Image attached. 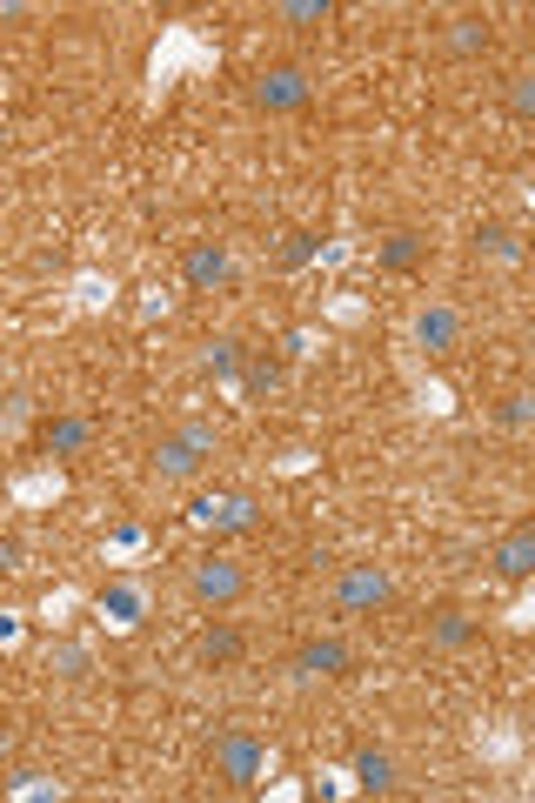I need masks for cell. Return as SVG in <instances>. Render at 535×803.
<instances>
[{
	"mask_svg": "<svg viewBox=\"0 0 535 803\" xmlns=\"http://www.w3.org/2000/svg\"><path fill=\"white\" fill-rule=\"evenodd\" d=\"M208 455H215V429L208 422H182L174 436L154 442V475L161 482H188V475L208 469Z\"/></svg>",
	"mask_w": 535,
	"mask_h": 803,
	"instance_id": "6da1fadb",
	"label": "cell"
},
{
	"mask_svg": "<svg viewBox=\"0 0 535 803\" xmlns=\"http://www.w3.org/2000/svg\"><path fill=\"white\" fill-rule=\"evenodd\" d=\"M389 603H395V576L375 570V562H354V570L335 576V609H341V616H375V609H389Z\"/></svg>",
	"mask_w": 535,
	"mask_h": 803,
	"instance_id": "7a4b0ae2",
	"label": "cell"
},
{
	"mask_svg": "<svg viewBox=\"0 0 535 803\" xmlns=\"http://www.w3.org/2000/svg\"><path fill=\"white\" fill-rule=\"evenodd\" d=\"M315 101V80L302 67H261L254 74V108L261 114H302Z\"/></svg>",
	"mask_w": 535,
	"mask_h": 803,
	"instance_id": "3957f363",
	"label": "cell"
},
{
	"mask_svg": "<svg viewBox=\"0 0 535 803\" xmlns=\"http://www.w3.org/2000/svg\"><path fill=\"white\" fill-rule=\"evenodd\" d=\"M188 590H195V603L228 609V603L248 596V570H241V562H228V556H201L195 570H188Z\"/></svg>",
	"mask_w": 535,
	"mask_h": 803,
	"instance_id": "277c9868",
	"label": "cell"
},
{
	"mask_svg": "<svg viewBox=\"0 0 535 803\" xmlns=\"http://www.w3.org/2000/svg\"><path fill=\"white\" fill-rule=\"evenodd\" d=\"M215 777H221L228 790H254V783L268 777V750H261L254 737H241V730H228V737L215 744Z\"/></svg>",
	"mask_w": 535,
	"mask_h": 803,
	"instance_id": "5b68a950",
	"label": "cell"
},
{
	"mask_svg": "<svg viewBox=\"0 0 535 803\" xmlns=\"http://www.w3.org/2000/svg\"><path fill=\"white\" fill-rule=\"evenodd\" d=\"M354 670V650L341 636H308L295 650V676H348Z\"/></svg>",
	"mask_w": 535,
	"mask_h": 803,
	"instance_id": "8992f818",
	"label": "cell"
},
{
	"mask_svg": "<svg viewBox=\"0 0 535 803\" xmlns=\"http://www.w3.org/2000/svg\"><path fill=\"white\" fill-rule=\"evenodd\" d=\"M489 562H495V576H502V583H528V576H535V529H528V522H522V529H509V536L495 542V556H489Z\"/></svg>",
	"mask_w": 535,
	"mask_h": 803,
	"instance_id": "52a82bcc",
	"label": "cell"
},
{
	"mask_svg": "<svg viewBox=\"0 0 535 803\" xmlns=\"http://www.w3.org/2000/svg\"><path fill=\"white\" fill-rule=\"evenodd\" d=\"M441 47H449L456 61H482V54L495 47V28H489V14H456L449 28H441Z\"/></svg>",
	"mask_w": 535,
	"mask_h": 803,
	"instance_id": "ba28073f",
	"label": "cell"
},
{
	"mask_svg": "<svg viewBox=\"0 0 535 803\" xmlns=\"http://www.w3.org/2000/svg\"><path fill=\"white\" fill-rule=\"evenodd\" d=\"M456 336H462V315H456V308H441V301L415 308V342H422L428 355H449V349H456Z\"/></svg>",
	"mask_w": 535,
	"mask_h": 803,
	"instance_id": "9c48e42d",
	"label": "cell"
},
{
	"mask_svg": "<svg viewBox=\"0 0 535 803\" xmlns=\"http://www.w3.org/2000/svg\"><path fill=\"white\" fill-rule=\"evenodd\" d=\"M182 275H188V288H221L234 275V255L221 249V241H195L188 262H182Z\"/></svg>",
	"mask_w": 535,
	"mask_h": 803,
	"instance_id": "30bf717a",
	"label": "cell"
},
{
	"mask_svg": "<svg viewBox=\"0 0 535 803\" xmlns=\"http://www.w3.org/2000/svg\"><path fill=\"white\" fill-rule=\"evenodd\" d=\"M95 442V429H87L80 416H54V422H41V455L54 462V455H74V449H87Z\"/></svg>",
	"mask_w": 535,
	"mask_h": 803,
	"instance_id": "8fae6325",
	"label": "cell"
},
{
	"mask_svg": "<svg viewBox=\"0 0 535 803\" xmlns=\"http://www.w3.org/2000/svg\"><path fill=\"white\" fill-rule=\"evenodd\" d=\"M354 783H362L369 796H389L402 777H395V757L389 750H354Z\"/></svg>",
	"mask_w": 535,
	"mask_h": 803,
	"instance_id": "7c38bea8",
	"label": "cell"
},
{
	"mask_svg": "<svg viewBox=\"0 0 535 803\" xmlns=\"http://www.w3.org/2000/svg\"><path fill=\"white\" fill-rule=\"evenodd\" d=\"M428 642H435V650H469V642H476V623H469L462 609H441V616L428 623Z\"/></svg>",
	"mask_w": 535,
	"mask_h": 803,
	"instance_id": "4fadbf2b",
	"label": "cell"
},
{
	"mask_svg": "<svg viewBox=\"0 0 535 803\" xmlns=\"http://www.w3.org/2000/svg\"><path fill=\"white\" fill-rule=\"evenodd\" d=\"M47 670H54L61 683H80L87 670H95V650H87V642H54V650H47Z\"/></svg>",
	"mask_w": 535,
	"mask_h": 803,
	"instance_id": "5bb4252c",
	"label": "cell"
},
{
	"mask_svg": "<svg viewBox=\"0 0 535 803\" xmlns=\"http://www.w3.org/2000/svg\"><path fill=\"white\" fill-rule=\"evenodd\" d=\"M476 255H489V262H522V241H515L502 221H489V228H476Z\"/></svg>",
	"mask_w": 535,
	"mask_h": 803,
	"instance_id": "9a60e30c",
	"label": "cell"
},
{
	"mask_svg": "<svg viewBox=\"0 0 535 803\" xmlns=\"http://www.w3.org/2000/svg\"><path fill=\"white\" fill-rule=\"evenodd\" d=\"M108 301H114V275H95V268L74 275V308H108Z\"/></svg>",
	"mask_w": 535,
	"mask_h": 803,
	"instance_id": "2e32d148",
	"label": "cell"
},
{
	"mask_svg": "<svg viewBox=\"0 0 535 803\" xmlns=\"http://www.w3.org/2000/svg\"><path fill=\"white\" fill-rule=\"evenodd\" d=\"M275 382H282V362L254 349V355H248V375H241V395L254 402V395H268V388H275Z\"/></svg>",
	"mask_w": 535,
	"mask_h": 803,
	"instance_id": "e0dca14e",
	"label": "cell"
},
{
	"mask_svg": "<svg viewBox=\"0 0 535 803\" xmlns=\"http://www.w3.org/2000/svg\"><path fill=\"white\" fill-rule=\"evenodd\" d=\"M61 490H67L61 469H34V475H21V482H14V496H21V503H54Z\"/></svg>",
	"mask_w": 535,
	"mask_h": 803,
	"instance_id": "ac0fdd59",
	"label": "cell"
},
{
	"mask_svg": "<svg viewBox=\"0 0 535 803\" xmlns=\"http://www.w3.org/2000/svg\"><path fill=\"white\" fill-rule=\"evenodd\" d=\"M335 8H328V0H282V8H275V21L282 28H321Z\"/></svg>",
	"mask_w": 535,
	"mask_h": 803,
	"instance_id": "d6986e66",
	"label": "cell"
},
{
	"mask_svg": "<svg viewBox=\"0 0 535 803\" xmlns=\"http://www.w3.org/2000/svg\"><path fill=\"white\" fill-rule=\"evenodd\" d=\"M241 650H248L241 629H208V636H201V663H234Z\"/></svg>",
	"mask_w": 535,
	"mask_h": 803,
	"instance_id": "ffe728a7",
	"label": "cell"
},
{
	"mask_svg": "<svg viewBox=\"0 0 535 803\" xmlns=\"http://www.w3.org/2000/svg\"><path fill=\"white\" fill-rule=\"evenodd\" d=\"M101 616H114V623H121V629H128V623H141V596H134V590H121V583H114V590H101Z\"/></svg>",
	"mask_w": 535,
	"mask_h": 803,
	"instance_id": "44dd1931",
	"label": "cell"
},
{
	"mask_svg": "<svg viewBox=\"0 0 535 803\" xmlns=\"http://www.w3.org/2000/svg\"><path fill=\"white\" fill-rule=\"evenodd\" d=\"M422 262V234H389V249H382V268H415Z\"/></svg>",
	"mask_w": 535,
	"mask_h": 803,
	"instance_id": "7402d4cb",
	"label": "cell"
},
{
	"mask_svg": "<svg viewBox=\"0 0 535 803\" xmlns=\"http://www.w3.org/2000/svg\"><path fill=\"white\" fill-rule=\"evenodd\" d=\"M502 101H509V114H535V74H509V88H502Z\"/></svg>",
	"mask_w": 535,
	"mask_h": 803,
	"instance_id": "603a6c76",
	"label": "cell"
},
{
	"mask_svg": "<svg viewBox=\"0 0 535 803\" xmlns=\"http://www.w3.org/2000/svg\"><path fill=\"white\" fill-rule=\"evenodd\" d=\"M308 255H315V234H288V249L275 255V268H302Z\"/></svg>",
	"mask_w": 535,
	"mask_h": 803,
	"instance_id": "cb8c5ba5",
	"label": "cell"
},
{
	"mask_svg": "<svg viewBox=\"0 0 535 803\" xmlns=\"http://www.w3.org/2000/svg\"><path fill=\"white\" fill-rule=\"evenodd\" d=\"M495 422H502V429H522V422H528V395H522V388H515V395H502Z\"/></svg>",
	"mask_w": 535,
	"mask_h": 803,
	"instance_id": "d4e9b609",
	"label": "cell"
},
{
	"mask_svg": "<svg viewBox=\"0 0 535 803\" xmlns=\"http://www.w3.org/2000/svg\"><path fill=\"white\" fill-rule=\"evenodd\" d=\"M41 8H28V0H0V28H28Z\"/></svg>",
	"mask_w": 535,
	"mask_h": 803,
	"instance_id": "484cf974",
	"label": "cell"
},
{
	"mask_svg": "<svg viewBox=\"0 0 535 803\" xmlns=\"http://www.w3.org/2000/svg\"><path fill=\"white\" fill-rule=\"evenodd\" d=\"M21 416H28V395H8V409H0V436H14Z\"/></svg>",
	"mask_w": 535,
	"mask_h": 803,
	"instance_id": "4316f807",
	"label": "cell"
},
{
	"mask_svg": "<svg viewBox=\"0 0 535 803\" xmlns=\"http://www.w3.org/2000/svg\"><path fill=\"white\" fill-rule=\"evenodd\" d=\"M208 369L215 375H234V342H208Z\"/></svg>",
	"mask_w": 535,
	"mask_h": 803,
	"instance_id": "83f0119b",
	"label": "cell"
},
{
	"mask_svg": "<svg viewBox=\"0 0 535 803\" xmlns=\"http://www.w3.org/2000/svg\"><path fill=\"white\" fill-rule=\"evenodd\" d=\"M14 570H21V542L0 536V576H14Z\"/></svg>",
	"mask_w": 535,
	"mask_h": 803,
	"instance_id": "f1b7e54d",
	"label": "cell"
}]
</instances>
